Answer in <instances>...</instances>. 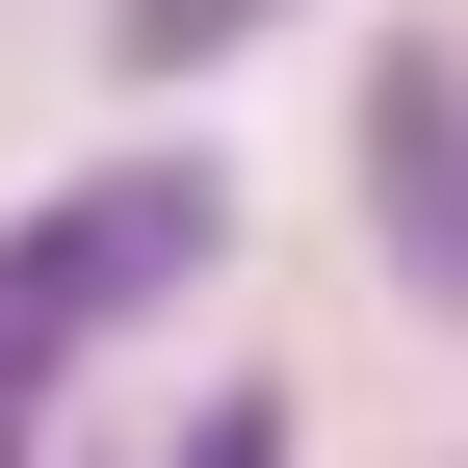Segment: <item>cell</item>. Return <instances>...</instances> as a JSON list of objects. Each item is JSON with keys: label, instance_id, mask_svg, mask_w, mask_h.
I'll return each mask as SVG.
<instances>
[{"label": "cell", "instance_id": "obj_1", "mask_svg": "<svg viewBox=\"0 0 468 468\" xmlns=\"http://www.w3.org/2000/svg\"><path fill=\"white\" fill-rule=\"evenodd\" d=\"M156 261H208V156H104V183H52L27 234H0V417H27Z\"/></svg>", "mask_w": 468, "mask_h": 468}, {"label": "cell", "instance_id": "obj_2", "mask_svg": "<svg viewBox=\"0 0 468 468\" xmlns=\"http://www.w3.org/2000/svg\"><path fill=\"white\" fill-rule=\"evenodd\" d=\"M365 234L417 313H468V52L442 27H390V79H365Z\"/></svg>", "mask_w": 468, "mask_h": 468}, {"label": "cell", "instance_id": "obj_3", "mask_svg": "<svg viewBox=\"0 0 468 468\" xmlns=\"http://www.w3.org/2000/svg\"><path fill=\"white\" fill-rule=\"evenodd\" d=\"M234 27H286V0H104V79H208Z\"/></svg>", "mask_w": 468, "mask_h": 468}, {"label": "cell", "instance_id": "obj_4", "mask_svg": "<svg viewBox=\"0 0 468 468\" xmlns=\"http://www.w3.org/2000/svg\"><path fill=\"white\" fill-rule=\"evenodd\" d=\"M183 468H286V390H208V417H183Z\"/></svg>", "mask_w": 468, "mask_h": 468}, {"label": "cell", "instance_id": "obj_5", "mask_svg": "<svg viewBox=\"0 0 468 468\" xmlns=\"http://www.w3.org/2000/svg\"><path fill=\"white\" fill-rule=\"evenodd\" d=\"M0 468H27V417H0Z\"/></svg>", "mask_w": 468, "mask_h": 468}]
</instances>
